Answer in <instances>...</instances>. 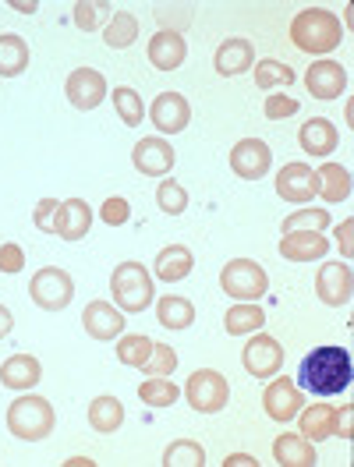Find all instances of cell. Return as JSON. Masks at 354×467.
Instances as JSON below:
<instances>
[{"label": "cell", "instance_id": "cell-39", "mask_svg": "<svg viewBox=\"0 0 354 467\" xmlns=\"http://www.w3.org/2000/svg\"><path fill=\"white\" fill-rule=\"evenodd\" d=\"M114 107H118L120 120H124L128 128L142 124V96H139L135 88H128V86L114 88Z\"/></svg>", "mask_w": 354, "mask_h": 467}, {"label": "cell", "instance_id": "cell-40", "mask_svg": "<svg viewBox=\"0 0 354 467\" xmlns=\"http://www.w3.org/2000/svg\"><path fill=\"white\" fill-rule=\"evenodd\" d=\"M174 368H177V350L167 348V344H152V354L146 358L142 372L146 376H171Z\"/></svg>", "mask_w": 354, "mask_h": 467}, {"label": "cell", "instance_id": "cell-4", "mask_svg": "<svg viewBox=\"0 0 354 467\" xmlns=\"http://www.w3.org/2000/svg\"><path fill=\"white\" fill-rule=\"evenodd\" d=\"M110 291L120 312H146L152 305V276L142 263H120L110 276Z\"/></svg>", "mask_w": 354, "mask_h": 467}, {"label": "cell", "instance_id": "cell-51", "mask_svg": "<svg viewBox=\"0 0 354 467\" xmlns=\"http://www.w3.org/2000/svg\"><path fill=\"white\" fill-rule=\"evenodd\" d=\"M96 464V461H88V457H71V461H68V467H92Z\"/></svg>", "mask_w": 354, "mask_h": 467}, {"label": "cell", "instance_id": "cell-28", "mask_svg": "<svg viewBox=\"0 0 354 467\" xmlns=\"http://www.w3.org/2000/svg\"><path fill=\"white\" fill-rule=\"evenodd\" d=\"M316 177H319V195L326 202H344L351 195V174L340 163H326L316 171Z\"/></svg>", "mask_w": 354, "mask_h": 467}, {"label": "cell", "instance_id": "cell-24", "mask_svg": "<svg viewBox=\"0 0 354 467\" xmlns=\"http://www.w3.org/2000/svg\"><path fill=\"white\" fill-rule=\"evenodd\" d=\"M156 276L163 280V284H177V280H184L192 269H195V259H192V252L184 248V244H171V248H163L160 255H156Z\"/></svg>", "mask_w": 354, "mask_h": 467}, {"label": "cell", "instance_id": "cell-44", "mask_svg": "<svg viewBox=\"0 0 354 467\" xmlns=\"http://www.w3.org/2000/svg\"><path fill=\"white\" fill-rule=\"evenodd\" d=\"M26 269V252L18 244H0V273H22Z\"/></svg>", "mask_w": 354, "mask_h": 467}, {"label": "cell", "instance_id": "cell-45", "mask_svg": "<svg viewBox=\"0 0 354 467\" xmlns=\"http://www.w3.org/2000/svg\"><path fill=\"white\" fill-rule=\"evenodd\" d=\"M57 199H43V202L36 205V216H32V223L39 227V231L54 234V216H57Z\"/></svg>", "mask_w": 354, "mask_h": 467}, {"label": "cell", "instance_id": "cell-21", "mask_svg": "<svg viewBox=\"0 0 354 467\" xmlns=\"http://www.w3.org/2000/svg\"><path fill=\"white\" fill-rule=\"evenodd\" d=\"M213 64H216V71H220V75H231V78H234V75H245V71L255 64V47H252V39L234 36V39L220 43Z\"/></svg>", "mask_w": 354, "mask_h": 467}, {"label": "cell", "instance_id": "cell-22", "mask_svg": "<svg viewBox=\"0 0 354 467\" xmlns=\"http://www.w3.org/2000/svg\"><path fill=\"white\" fill-rule=\"evenodd\" d=\"M297 142H301V149H305L308 156H326V152H333V149H337L340 131H337V124H333V120H326V117H312V120H305V124H301Z\"/></svg>", "mask_w": 354, "mask_h": 467}, {"label": "cell", "instance_id": "cell-33", "mask_svg": "<svg viewBox=\"0 0 354 467\" xmlns=\"http://www.w3.org/2000/svg\"><path fill=\"white\" fill-rule=\"evenodd\" d=\"M206 464V450L192 439H177L163 450V467H203Z\"/></svg>", "mask_w": 354, "mask_h": 467}, {"label": "cell", "instance_id": "cell-3", "mask_svg": "<svg viewBox=\"0 0 354 467\" xmlns=\"http://www.w3.org/2000/svg\"><path fill=\"white\" fill-rule=\"evenodd\" d=\"M54 425H57L54 404L43 400V397H32L29 393V397L11 400V408H7V429H11V436L26 439V442L47 439L54 432Z\"/></svg>", "mask_w": 354, "mask_h": 467}, {"label": "cell", "instance_id": "cell-48", "mask_svg": "<svg viewBox=\"0 0 354 467\" xmlns=\"http://www.w3.org/2000/svg\"><path fill=\"white\" fill-rule=\"evenodd\" d=\"M224 467H259V461H255V457H248V453H234V457H227V461H224Z\"/></svg>", "mask_w": 354, "mask_h": 467}, {"label": "cell", "instance_id": "cell-38", "mask_svg": "<svg viewBox=\"0 0 354 467\" xmlns=\"http://www.w3.org/2000/svg\"><path fill=\"white\" fill-rule=\"evenodd\" d=\"M149 354H152V340H149V337H120V344H118V361H120V365L142 368Z\"/></svg>", "mask_w": 354, "mask_h": 467}, {"label": "cell", "instance_id": "cell-1", "mask_svg": "<svg viewBox=\"0 0 354 467\" xmlns=\"http://www.w3.org/2000/svg\"><path fill=\"white\" fill-rule=\"evenodd\" d=\"M301 386L319 393V397H333V393H344L351 386L354 365H351V350L348 348H316L305 361H301Z\"/></svg>", "mask_w": 354, "mask_h": 467}, {"label": "cell", "instance_id": "cell-46", "mask_svg": "<svg viewBox=\"0 0 354 467\" xmlns=\"http://www.w3.org/2000/svg\"><path fill=\"white\" fill-rule=\"evenodd\" d=\"M351 425H354V410L351 408H344V410H337V414H333V436L351 439Z\"/></svg>", "mask_w": 354, "mask_h": 467}, {"label": "cell", "instance_id": "cell-35", "mask_svg": "<svg viewBox=\"0 0 354 467\" xmlns=\"http://www.w3.org/2000/svg\"><path fill=\"white\" fill-rule=\"evenodd\" d=\"M110 18V0H78L75 4V26L82 32H96Z\"/></svg>", "mask_w": 354, "mask_h": 467}, {"label": "cell", "instance_id": "cell-29", "mask_svg": "<svg viewBox=\"0 0 354 467\" xmlns=\"http://www.w3.org/2000/svg\"><path fill=\"white\" fill-rule=\"evenodd\" d=\"M224 326H227V337H245V333H259L266 326V316H263V308L241 301V305H234V308L227 312Z\"/></svg>", "mask_w": 354, "mask_h": 467}, {"label": "cell", "instance_id": "cell-2", "mask_svg": "<svg viewBox=\"0 0 354 467\" xmlns=\"http://www.w3.org/2000/svg\"><path fill=\"white\" fill-rule=\"evenodd\" d=\"M291 39H295L297 50H305V54H329V50L340 47L344 26H340L337 15H329L323 7H308V11L295 15V22H291Z\"/></svg>", "mask_w": 354, "mask_h": 467}, {"label": "cell", "instance_id": "cell-7", "mask_svg": "<svg viewBox=\"0 0 354 467\" xmlns=\"http://www.w3.org/2000/svg\"><path fill=\"white\" fill-rule=\"evenodd\" d=\"M29 294L39 308H47V312H60V308H68V305H71V297H75V284H71V276H68L64 269L47 265V269H39V273L32 276Z\"/></svg>", "mask_w": 354, "mask_h": 467}, {"label": "cell", "instance_id": "cell-5", "mask_svg": "<svg viewBox=\"0 0 354 467\" xmlns=\"http://www.w3.org/2000/svg\"><path fill=\"white\" fill-rule=\"evenodd\" d=\"M220 287L237 297V301H259L266 291H269V276L259 263L252 259H234V263L224 265L220 273Z\"/></svg>", "mask_w": 354, "mask_h": 467}, {"label": "cell", "instance_id": "cell-13", "mask_svg": "<svg viewBox=\"0 0 354 467\" xmlns=\"http://www.w3.org/2000/svg\"><path fill=\"white\" fill-rule=\"evenodd\" d=\"M263 404H266V414L273 418V421H291V418H297L301 414V389H297L295 379H287V376H280V379H273L269 386H266L263 393Z\"/></svg>", "mask_w": 354, "mask_h": 467}, {"label": "cell", "instance_id": "cell-42", "mask_svg": "<svg viewBox=\"0 0 354 467\" xmlns=\"http://www.w3.org/2000/svg\"><path fill=\"white\" fill-rule=\"evenodd\" d=\"M297 103L295 96H284V92H273L269 99H266V117L269 120H284V117H295L297 114Z\"/></svg>", "mask_w": 354, "mask_h": 467}, {"label": "cell", "instance_id": "cell-31", "mask_svg": "<svg viewBox=\"0 0 354 467\" xmlns=\"http://www.w3.org/2000/svg\"><path fill=\"white\" fill-rule=\"evenodd\" d=\"M333 414L337 410L329 408V404H312V408L301 414V436L308 439V442L329 439L333 436Z\"/></svg>", "mask_w": 354, "mask_h": 467}, {"label": "cell", "instance_id": "cell-6", "mask_svg": "<svg viewBox=\"0 0 354 467\" xmlns=\"http://www.w3.org/2000/svg\"><path fill=\"white\" fill-rule=\"evenodd\" d=\"M184 397H188V404L199 410V414H216V410L227 408L231 386H227V379L220 372L199 368V372H192V379L184 386Z\"/></svg>", "mask_w": 354, "mask_h": 467}, {"label": "cell", "instance_id": "cell-10", "mask_svg": "<svg viewBox=\"0 0 354 467\" xmlns=\"http://www.w3.org/2000/svg\"><path fill=\"white\" fill-rule=\"evenodd\" d=\"M319 192V177L312 167L305 163H287L280 174H276V195L291 205H305L312 202V195Z\"/></svg>", "mask_w": 354, "mask_h": 467}, {"label": "cell", "instance_id": "cell-23", "mask_svg": "<svg viewBox=\"0 0 354 467\" xmlns=\"http://www.w3.org/2000/svg\"><path fill=\"white\" fill-rule=\"evenodd\" d=\"M39 379H43V368L29 354H15L0 365V386H7V389H32Z\"/></svg>", "mask_w": 354, "mask_h": 467}, {"label": "cell", "instance_id": "cell-14", "mask_svg": "<svg viewBox=\"0 0 354 467\" xmlns=\"http://www.w3.org/2000/svg\"><path fill=\"white\" fill-rule=\"evenodd\" d=\"M149 117H152V124H156L163 135H177V131L188 128L192 107H188V99H184L181 92H160V96L152 99V107H149Z\"/></svg>", "mask_w": 354, "mask_h": 467}, {"label": "cell", "instance_id": "cell-15", "mask_svg": "<svg viewBox=\"0 0 354 467\" xmlns=\"http://www.w3.org/2000/svg\"><path fill=\"white\" fill-rule=\"evenodd\" d=\"M174 149L163 139H142L139 146L131 149V163L135 171H142L146 177H163L171 167H174Z\"/></svg>", "mask_w": 354, "mask_h": 467}, {"label": "cell", "instance_id": "cell-12", "mask_svg": "<svg viewBox=\"0 0 354 467\" xmlns=\"http://www.w3.org/2000/svg\"><path fill=\"white\" fill-rule=\"evenodd\" d=\"M351 291H354V273L348 263H326L323 269H319V276H316V294H319L323 305L340 308V305L351 301Z\"/></svg>", "mask_w": 354, "mask_h": 467}, {"label": "cell", "instance_id": "cell-49", "mask_svg": "<svg viewBox=\"0 0 354 467\" xmlns=\"http://www.w3.org/2000/svg\"><path fill=\"white\" fill-rule=\"evenodd\" d=\"M11 326H15V319H11V312H7L4 305H0V340H4L7 333H11Z\"/></svg>", "mask_w": 354, "mask_h": 467}, {"label": "cell", "instance_id": "cell-36", "mask_svg": "<svg viewBox=\"0 0 354 467\" xmlns=\"http://www.w3.org/2000/svg\"><path fill=\"white\" fill-rule=\"evenodd\" d=\"M295 82V71L291 64H280V60L266 57L255 64V86L259 88H276V86H291Z\"/></svg>", "mask_w": 354, "mask_h": 467}, {"label": "cell", "instance_id": "cell-19", "mask_svg": "<svg viewBox=\"0 0 354 467\" xmlns=\"http://www.w3.org/2000/svg\"><path fill=\"white\" fill-rule=\"evenodd\" d=\"M92 227V209L82 199H68L57 205V216H54V234L60 241H82Z\"/></svg>", "mask_w": 354, "mask_h": 467}, {"label": "cell", "instance_id": "cell-25", "mask_svg": "<svg viewBox=\"0 0 354 467\" xmlns=\"http://www.w3.org/2000/svg\"><path fill=\"white\" fill-rule=\"evenodd\" d=\"M273 457L280 467H316V450L305 436H280L273 442Z\"/></svg>", "mask_w": 354, "mask_h": 467}, {"label": "cell", "instance_id": "cell-32", "mask_svg": "<svg viewBox=\"0 0 354 467\" xmlns=\"http://www.w3.org/2000/svg\"><path fill=\"white\" fill-rule=\"evenodd\" d=\"M139 39V18L131 15V11H118L114 18H110V26L103 32V43L110 47V50H124V47H131Z\"/></svg>", "mask_w": 354, "mask_h": 467}, {"label": "cell", "instance_id": "cell-26", "mask_svg": "<svg viewBox=\"0 0 354 467\" xmlns=\"http://www.w3.org/2000/svg\"><path fill=\"white\" fill-rule=\"evenodd\" d=\"M29 67V43L15 32L0 36V78H15Z\"/></svg>", "mask_w": 354, "mask_h": 467}, {"label": "cell", "instance_id": "cell-37", "mask_svg": "<svg viewBox=\"0 0 354 467\" xmlns=\"http://www.w3.org/2000/svg\"><path fill=\"white\" fill-rule=\"evenodd\" d=\"M329 227V213L326 209H297V213H291L287 220H284V234L291 231H312L319 234Z\"/></svg>", "mask_w": 354, "mask_h": 467}, {"label": "cell", "instance_id": "cell-11", "mask_svg": "<svg viewBox=\"0 0 354 467\" xmlns=\"http://www.w3.org/2000/svg\"><path fill=\"white\" fill-rule=\"evenodd\" d=\"M241 365L248 368V376L269 379L284 368V348L273 337H255V340H248V348L241 350Z\"/></svg>", "mask_w": 354, "mask_h": 467}, {"label": "cell", "instance_id": "cell-8", "mask_svg": "<svg viewBox=\"0 0 354 467\" xmlns=\"http://www.w3.org/2000/svg\"><path fill=\"white\" fill-rule=\"evenodd\" d=\"M269 167H273V149L263 139H241L231 149V171L245 181H259L269 174Z\"/></svg>", "mask_w": 354, "mask_h": 467}, {"label": "cell", "instance_id": "cell-9", "mask_svg": "<svg viewBox=\"0 0 354 467\" xmlns=\"http://www.w3.org/2000/svg\"><path fill=\"white\" fill-rule=\"evenodd\" d=\"M64 92H68L71 107H78V110H96V107L107 99V78H103L96 67H78V71L68 75Z\"/></svg>", "mask_w": 354, "mask_h": 467}, {"label": "cell", "instance_id": "cell-47", "mask_svg": "<svg viewBox=\"0 0 354 467\" xmlns=\"http://www.w3.org/2000/svg\"><path fill=\"white\" fill-rule=\"evenodd\" d=\"M351 231H354V220H344V223H340V252H344V259H351L354 255Z\"/></svg>", "mask_w": 354, "mask_h": 467}, {"label": "cell", "instance_id": "cell-34", "mask_svg": "<svg viewBox=\"0 0 354 467\" xmlns=\"http://www.w3.org/2000/svg\"><path fill=\"white\" fill-rule=\"evenodd\" d=\"M139 397H142V404H149V408H171L177 397H181V389L171 379H163V376H152L149 382L139 386Z\"/></svg>", "mask_w": 354, "mask_h": 467}, {"label": "cell", "instance_id": "cell-18", "mask_svg": "<svg viewBox=\"0 0 354 467\" xmlns=\"http://www.w3.org/2000/svg\"><path fill=\"white\" fill-rule=\"evenodd\" d=\"M82 326H86V333L92 340H114V337L124 333V316L110 301H92L82 312Z\"/></svg>", "mask_w": 354, "mask_h": 467}, {"label": "cell", "instance_id": "cell-43", "mask_svg": "<svg viewBox=\"0 0 354 467\" xmlns=\"http://www.w3.org/2000/svg\"><path fill=\"white\" fill-rule=\"evenodd\" d=\"M99 216H103V223H107V227H120V223H128V216H131V205H128V199L114 195V199H107V202H103Z\"/></svg>", "mask_w": 354, "mask_h": 467}, {"label": "cell", "instance_id": "cell-30", "mask_svg": "<svg viewBox=\"0 0 354 467\" xmlns=\"http://www.w3.org/2000/svg\"><path fill=\"white\" fill-rule=\"evenodd\" d=\"M156 319H160V326H167V329H188L192 319H195V308H192V301L167 294V297L156 305Z\"/></svg>", "mask_w": 354, "mask_h": 467}, {"label": "cell", "instance_id": "cell-41", "mask_svg": "<svg viewBox=\"0 0 354 467\" xmlns=\"http://www.w3.org/2000/svg\"><path fill=\"white\" fill-rule=\"evenodd\" d=\"M156 202H160L163 213L181 216V213H184V205H188V192H184L177 181H163V184L156 188Z\"/></svg>", "mask_w": 354, "mask_h": 467}, {"label": "cell", "instance_id": "cell-16", "mask_svg": "<svg viewBox=\"0 0 354 467\" xmlns=\"http://www.w3.org/2000/svg\"><path fill=\"white\" fill-rule=\"evenodd\" d=\"M188 57V43H184V36L174 29H160L152 39H149V64L152 67H160V71H174L181 67Z\"/></svg>", "mask_w": 354, "mask_h": 467}, {"label": "cell", "instance_id": "cell-27", "mask_svg": "<svg viewBox=\"0 0 354 467\" xmlns=\"http://www.w3.org/2000/svg\"><path fill=\"white\" fill-rule=\"evenodd\" d=\"M88 425H92L96 432H103V436L118 432L120 425H124V408H120L118 397H96V400L88 404Z\"/></svg>", "mask_w": 354, "mask_h": 467}, {"label": "cell", "instance_id": "cell-20", "mask_svg": "<svg viewBox=\"0 0 354 467\" xmlns=\"http://www.w3.org/2000/svg\"><path fill=\"white\" fill-rule=\"evenodd\" d=\"M329 252V241L323 234H312V231H291L280 237V255L287 263H312V259H323Z\"/></svg>", "mask_w": 354, "mask_h": 467}, {"label": "cell", "instance_id": "cell-17", "mask_svg": "<svg viewBox=\"0 0 354 467\" xmlns=\"http://www.w3.org/2000/svg\"><path fill=\"white\" fill-rule=\"evenodd\" d=\"M305 86L316 99H337L344 88H348V71L337 64V60H319L308 67L305 75Z\"/></svg>", "mask_w": 354, "mask_h": 467}, {"label": "cell", "instance_id": "cell-50", "mask_svg": "<svg viewBox=\"0 0 354 467\" xmlns=\"http://www.w3.org/2000/svg\"><path fill=\"white\" fill-rule=\"evenodd\" d=\"M11 7H15V11H22V15H32V11L39 7V0H11Z\"/></svg>", "mask_w": 354, "mask_h": 467}]
</instances>
